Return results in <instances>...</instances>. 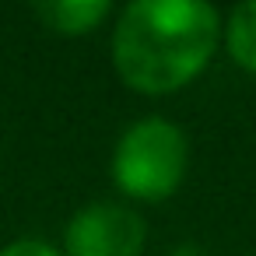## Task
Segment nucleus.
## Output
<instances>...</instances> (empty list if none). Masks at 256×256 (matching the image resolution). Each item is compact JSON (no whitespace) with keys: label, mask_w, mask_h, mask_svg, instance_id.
I'll list each match as a JSON object with an SVG mask.
<instances>
[{"label":"nucleus","mask_w":256,"mask_h":256,"mask_svg":"<svg viewBox=\"0 0 256 256\" xmlns=\"http://www.w3.org/2000/svg\"><path fill=\"white\" fill-rule=\"evenodd\" d=\"M168 256H207V252H204L200 246H193V242H182V246H176Z\"/></svg>","instance_id":"obj_7"},{"label":"nucleus","mask_w":256,"mask_h":256,"mask_svg":"<svg viewBox=\"0 0 256 256\" xmlns=\"http://www.w3.org/2000/svg\"><path fill=\"white\" fill-rule=\"evenodd\" d=\"M36 14L50 32L74 39L95 32L112 14V4L109 0H42V4H36Z\"/></svg>","instance_id":"obj_4"},{"label":"nucleus","mask_w":256,"mask_h":256,"mask_svg":"<svg viewBox=\"0 0 256 256\" xmlns=\"http://www.w3.org/2000/svg\"><path fill=\"white\" fill-rule=\"evenodd\" d=\"M190 168V140L179 123L165 116H144L130 123L112 148V182L137 204L168 200Z\"/></svg>","instance_id":"obj_2"},{"label":"nucleus","mask_w":256,"mask_h":256,"mask_svg":"<svg viewBox=\"0 0 256 256\" xmlns=\"http://www.w3.org/2000/svg\"><path fill=\"white\" fill-rule=\"evenodd\" d=\"M0 256H64V252L46 238H14L0 249Z\"/></svg>","instance_id":"obj_6"},{"label":"nucleus","mask_w":256,"mask_h":256,"mask_svg":"<svg viewBox=\"0 0 256 256\" xmlns=\"http://www.w3.org/2000/svg\"><path fill=\"white\" fill-rule=\"evenodd\" d=\"M144 242V218L116 200L81 207L64 228V256H140Z\"/></svg>","instance_id":"obj_3"},{"label":"nucleus","mask_w":256,"mask_h":256,"mask_svg":"<svg viewBox=\"0 0 256 256\" xmlns=\"http://www.w3.org/2000/svg\"><path fill=\"white\" fill-rule=\"evenodd\" d=\"M221 42L246 74H256V0H242L228 11Z\"/></svg>","instance_id":"obj_5"},{"label":"nucleus","mask_w":256,"mask_h":256,"mask_svg":"<svg viewBox=\"0 0 256 256\" xmlns=\"http://www.w3.org/2000/svg\"><path fill=\"white\" fill-rule=\"evenodd\" d=\"M221 32L207 0H134L112 28V67L137 95H172L207 70Z\"/></svg>","instance_id":"obj_1"}]
</instances>
